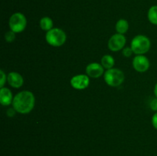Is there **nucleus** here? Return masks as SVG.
<instances>
[{
	"mask_svg": "<svg viewBox=\"0 0 157 156\" xmlns=\"http://www.w3.org/2000/svg\"><path fill=\"white\" fill-rule=\"evenodd\" d=\"M104 67L98 63H90L86 67V73L91 78L101 77L104 73Z\"/></svg>",
	"mask_w": 157,
	"mask_h": 156,
	"instance_id": "9",
	"label": "nucleus"
},
{
	"mask_svg": "<svg viewBox=\"0 0 157 156\" xmlns=\"http://www.w3.org/2000/svg\"><path fill=\"white\" fill-rule=\"evenodd\" d=\"M15 110L14 108H10L7 110V115L9 117H12V116H14L15 115Z\"/></svg>",
	"mask_w": 157,
	"mask_h": 156,
	"instance_id": "21",
	"label": "nucleus"
},
{
	"mask_svg": "<svg viewBox=\"0 0 157 156\" xmlns=\"http://www.w3.org/2000/svg\"><path fill=\"white\" fill-rule=\"evenodd\" d=\"M133 67L137 72L144 73L150 68V61L144 55H136L133 60Z\"/></svg>",
	"mask_w": 157,
	"mask_h": 156,
	"instance_id": "8",
	"label": "nucleus"
},
{
	"mask_svg": "<svg viewBox=\"0 0 157 156\" xmlns=\"http://www.w3.org/2000/svg\"><path fill=\"white\" fill-rule=\"evenodd\" d=\"M154 94H155V96L157 98V83L154 87Z\"/></svg>",
	"mask_w": 157,
	"mask_h": 156,
	"instance_id": "22",
	"label": "nucleus"
},
{
	"mask_svg": "<svg viewBox=\"0 0 157 156\" xmlns=\"http://www.w3.org/2000/svg\"><path fill=\"white\" fill-rule=\"evenodd\" d=\"M150 107L153 111L157 112V98H154L151 100L150 103Z\"/></svg>",
	"mask_w": 157,
	"mask_h": 156,
	"instance_id": "19",
	"label": "nucleus"
},
{
	"mask_svg": "<svg viewBox=\"0 0 157 156\" xmlns=\"http://www.w3.org/2000/svg\"><path fill=\"white\" fill-rule=\"evenodd\" d=\"M129 29V23L125 19H120L116 24V31L118 34L124 35Z\"/></svg>",
	"mask_w": 157,
	"mask_h": 156,
	"instance_id": "12",
	"label": "nucleus"
},
{
	"mask_svg": "<svg viewBox=\"0 0 157 156\" xmlns=\"http://www.w3.org/2000/svg\"><path fill=\"white\" fill-rule=\"evenodd\" d=\"M90 84V79L87 75L78 74L74 76L71 80V85L76 90H84Z\"/></svg>",
	"mask_w": 157,
	"mask_h": 156,
	"instance_id": "7",
	"label": "nucleus"
},
{
	"mask_svg": "<svg viewBox=\"0 0 157 156\" xmlns=\"http://www.w3.org/2000/svg\"><path fill=\"white\" fill-rule=\"evenodd\" d=\"M152 125L157 130V112L152 117Z\"/></svg>",
	"mask_w": 157,
	"mask_h": 156,
	"instance_id": "20",
	"label": "nucleus"
},
{
	"mask_svg": "<svg viewBox=\"0 0 157 156\" xmlns=\"http://www.w3.org/2000/svg\"><path fill=\"white\" fill-rule=\"evenodd\" d=\"M147 17H148V19L150 23L157 25V6H153L150 8Z\"/></svg>",
	"mask_w": 157,
	"mask_h": 156,
	"instance_id": "15",
	"label": "nucleus"
},
{
	"mask_svg": "<svg viewBox=\"0 0 157 156\" xmlns=\"http://www.w3.org/2000/svg\"><path fill=\"white\" fill-rule=\"evenodd\" d=\"M125 36L121 34H115L112 35L108 41V48L112 51H118L124 49L126 44Z\"/></svg>",
	"mask_w": 157,
	"mask_h": 156,
	"instance_id": "6",
	"label": "nucleus"
},
{
	"mask_svg": "<svg viewBox=\"0 0 157 156\" xmlns=\"http://www.w3.org/2000/svg\"><path fill=\"white\" fill-rule=\"evenodd\" d=\"M0 77H1V83H0V87L2 88L5 85V83L6 81V75L3 70H0Z\"/></svg>",
	"mask_w": 157,
	"mask_h": 156,
	"instance_id": "18",
	"label": "nucleus"
},
{
	"mask_svg": "<svg viewBox=\"0 0 157 156\" xmlns=\"http://www.w3.org/2000/svg\"><path fill=\"white\" fill-rule=\"evenodd\" d=\"M35 98L33 93L28 90L19 92L13 98L12 107L21 114L29 113L35 107Z\"/></svg>",
	"mask_w": 157,
	"mask_h": 156,
	"instance_id": "1",
	"label": "nucleus"
},
{
	"mask_svg": "<svg viewBox=\"0 0 157 156\" xmlns=\"http://www.w3.org/2000/svg\"><path fill=\"white\" fill-rule=\"evenodd\" d=\"M9 24L11 31L15 33H20L25 29L27 25V20L22 13L16 12L10 17Z\"/></svg>",
	"mask_w": 157,
	"mask_h": 156,
	"instance_id": "5",
	"label": "nucleus"
},
{
	"mask_svg": "<svg viewBox=\"0 0 157 156\" xmlns=\"http://www.w3.org/2000/svg\"><path fill=\"white\" fill-rule=\"evenodd\" d=\"M115 64V61L113 58L110 55H104L103 58H101V65L104 67L105 69H111Z\"/></svg>",
	"mask_w": 157,
	"mask_h": 156,
	"instance_id": "14",
	"label": "nucleus"
},
{
	"mask_svg": "<svg viewBox=\"0 0 157 156\" xmlns=\"http://www.w3.org/2000/svg\"><path fill=\"white\" fill-rule=\"evenodd\" d=\"M151 46L150 39L145 35H136L131 41V47L133 53L136 55H143L149 51Z\"/></svg>",
	"mask_w": 157,
	"mask_h": 156,
	"instance_id": "2",
	"label": "nucleus"
},
{
	"mask_svg": "<svg viewBox=\"0 0 157 156\" xmlns=\"http://www.w3.org/2000/svg\"><path fill=\"white\" fill-rule=\"evenodd\" d=\"M40 27L43 31L48 32L53 28V21L49 17H43L40 20Z\"/></svg>",
	"mask_w": 157,
	"mask_h": 156,
	"instance_id": "13",
	"label": "nucleus"
},
{
	"mask_svg": "<svg viewBox=\"0 0 157 156\" xmlns=\"http://www.w3.org/2000/svg\"><path fill=\"white\" fill-rule=\"evenodd\" d=\"M133 54V50H132L131 47H124V48L123 49V54H124L125 57H127V58L130 57Z\"/></svg>",
	"mask_w": 157,
	"mask_h": 156,
	"instance_id": "17",
	"label": "nucleus"
},
{
	"mask_svg": "<svg viewBox=\"0 0 157 156\" xmlns=\"http://www.w3.org/2000/svg\"><path fill=\"white\" fill-rule=\"evenodd\" d=\"M12 93L9 89L2 87L0 90V102L2 106H9L12 103L13 98Z\"/></svg>",
	"mask_w": 157,
	"mask_h": 156,
	"instance_id": "11",
	"label": "nucleus"
},
{
	"mask_svg": "<svg viewBox=\"0 0 157 156\" xmlns=\"http://www.w3.org/2000/svg\"><path fill=\"white\" fill-rule=\"evenodd\" d=\"M7 81L13 88H20L24 84L22 76L17 72H10L7 76Z\"/></svg>",
	"mask_w": 157,
	"mask_h": 156,
	"instance_id": "10",
	"label": "nucleus"
},
{
	"mask_svg": "<svg viewBox=\"0 0 157 156\" xmlns=\"http://www.w3.org/2000/svg\"><path fill=\"white\" fill-rule=\"evenodd\" d=\"M67 35L65 32L58 28H53L47 32L45 35V40L48 44L53 47H60L65 43Z\"/></svg>",
	"mask_w": 157,
	"mask_h": 156,
	"instance_id": "3",
	"label": "nucleus"
},
{
	"mask_svg": "<svg viewBox=\"0 0 157 156\" xmlns=\"http://www.w3.org/2000/svg\"><path fill=\"white\" fill-rule=\"evenodd\" d=\"M5 39L9 43L13 42L15 39V33L11 30L9 32H7L5 35Z\"/></svg>",
	"mask_w": 157,
	"mask_h": 156,
	"instance_id": "16",
	"label": "nucleus"
},
{
	"mask_svg": "<svg viewBox=\"0 0 157 156\" xmlns=\"http://www.w3.org/2000/svg\"><path fill=\"white\" fill-rule=\"evenodd\" d=\"M104 81L108 86L117 87L121 86L124 81V73L122 70L117 68H111L107 70L104 75Z\"/></svg>",
	"mask_w": 157,
	"mask_h": 156,
	"instance_id": "4",
	"label": "nucleus"
}]
</instances>
